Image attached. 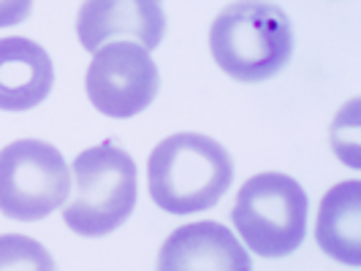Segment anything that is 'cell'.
<instances>
[{"mask_svg":"<svg viewBox=\"0 0 361 271\" xmlns=\"http://www.w3.org/2000/svg\"><path fill=\"white\" fill-rule=\"evenodd\" d=\"M149 196L169 215H193L215 206L234 179L231 155L201 133H174L147 163Z\"/></svg>","mask_w":361,"mask_h":271,"instance_id":"1","label":"cell"},{"mask_svg":"<svg viewBox=\"0 0 361 271\" xmlns=\"http://www.w3.org/2000/svg\"><path fill=\"white\" fill-rule=\"evenodd\" d=\"M209 52L217 68L236 82L271 79L293 54L290 19L267 0H236L212 22Z\"/></svg>","mask_w":361,"mask_h":271,"instance_id":"2","label":"cell"},{"mask_svg":"<svg viewBox=\"0 0 361 271\" xmlns=\"http://www.w3.org/2000/svg\"><path fill=\"white\" fill-rule=\"evenodd\" d=\"M71 184L73 196L63 203V220L79 236L95 239L117 231L136 206V163L111 141L73 158Z\"/></svg>","mask_w":361,"mask_h":271,"instance_id":"3","label":"cell"},{"mask_svg":"<svg viewBox=\"0 0 361 271\" xmlns=\"http://www.w3.org/2000/svg\"><path fill=\"white\" fill-rule=\"evenodd\" d=\"M231 220L255 255L283 258L305 241L307 193L288 174H258L242 184Z\"/></svg>","mask_w":361,"mask_h":271,"instance_id":"4","label":"cell"},{"mask_svg":"<svg viewBox=\"0 0 361 271\" xmlns=\"http://www.w3.org/2000/svg\"><path fill=\"white\" fill-rule=\"evenodd\" d=\"M71 196V168L60 149L19 139L0 152V212L19 222L49 217Z\"/></svg>","mask_w":361,"mask_h":271,"instance_id":"5","label":"cell"},{"mask_svg":"<svg viewBox=\"0 0 361 271\" xmlns=\"http://www.w3.org/2000/svg\"><path fill=\"white\" fill-rule=\"evenodd\" d=\"M158 84L161 76L152 54L130 41L95 49L85 79L90 103L111 120H128L145 111L155 101Z\"/></svg>","mask_w":361,"mask_h":271,"instance_id":"6","label":"cell"},{"mask_svg":"<svg viewBox=\"0 0 361 271\" xmlns=\"http://www.w3.org/2000/svg\"><path fill=\"white\" fill-rule=\"evenodd\" d=\"M166 33L161 0H85L76 17L79 44L95 52L111 38H136L147 52L155 49Z\"/></svg>","mask_w":361,"mask_h":271,"instance_id":"7","label":"cell"},{"mask_svg":"<svg viewBox=\"0 0 361 271\" xmlns=\"http://www.w3.org/2000/svg\"><path fill=\"white\" fill-rule=\"evenodd\" d=\"M158 271H253L250 255L220 222H188L163 241Z\"/></svg>","mask_w":361,"mask_h":271,"instance_id":"8","label":"cell"},{"mask_svg":"<svg viewBox=\"0 0 361 271\" xmlns=\"http://www.w3.org/2000/svg\"><path fill=\"white\" fill-rule=\"evenodd\" d=\"M54 84L47 49L30 38H0V111H30Z\"/></svg>","mask_w":361,"mask_h":271,"instance_id":"9","label":"cell"},{"mask_svg":"<svg viewBox=\"0 0 361 271\" xmlns=\"http://www.w3.org/2000/svg\"><path fill=\"white\" fill-rule=\"evenodd\" d=\"M315 241L329 258L345 266L361 263V184L356 179L340 182L324 196Z\"/></svg>","mask_w":361,"mask_h":271,"instance_id":"10","label":"cell"},{"mask_svg":"<svg viewBox=\"0 0 361 271\" xmlns=\"http://www.w3.org/2000/svg\"><path fill=\"white\" fill-rule=\"evenodd\" d=\"M0 271H57L52 255L36 239L22 234L0 236Z\"/></svg>","mask_w":361,"mask_h":271,"instance_id":"11","label":"cell"},{"mask_svg":"<svg viewBox=\"0 0 361 271\" xmlns=\"http://www.w3.org/2000/svg\"><path fill=\"white\" fill-rule=\"evenodd\" d=\"M361 103L350 101L345 103V108L337 114L334 125H331V144L334 152L343 158L350 168L361 165V152H359V133H361Z\"/></svg>","mask_w":361,"mask_h":271,"instance_id":"12","label":"cell"},{"mask_svg":"<svg viewBox=\"0 0 361 271\" xmlns=\"http://www.w3.org/2000/svg\"><path fill=\"white\" fill-rule=\"evenodd\" d=\"M33 0H0V27H14L30 14Z\"/></svg>","mask_w":361,"mask_h":271,"instance_id":"13","label":"cell"}]
</instances>
